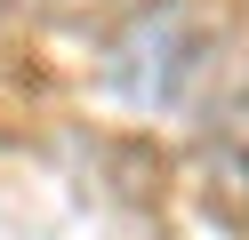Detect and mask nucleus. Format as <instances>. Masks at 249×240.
<instances>
[{
  "label": "nucleus",
  "instance_id": "f257e3e1",
  "mask_svg": "<svg viewBox=\"0 0 249 240\" xmlns=\"http://www.w3.org/2000/svg\"><path fill=\"white\" fill-rule=\"evenodd\" d=\"M209 56H217V32H209V16H201L193 0H145V8L113 32L105 72H113V88L129 96V104L177 112L185 96L201 88Z\"/></svg>",
  "mask_w": 249,
  "mask_h": 240
},
{
  "label": "nucleus",
  "instance_id": "f03ea898",
  "mask_svg": "<svg viewBox=\"0 0 249 240\" xmlns=\"http://www.w3.org/2000/svg\"><path fill=\"white\" fill-rule=\"evenodd\" d=\"M209 200H225L233 216H249V96H233L217 136H209Z\"/></svg>",
  "mask_w": 249,
  "mask_h": 240
},
{
  "label": "nucleus",
  "instance_id": "7ed1b4c3",
  "mask_svg": "<svg viewBox=\"0 0 249 240\" xmlns=\"http://www.w3.org/2000/svg\"><path fill=\"white\" fill-rule=\"evenodd\" d=\"M49 8H105V0H49Z\"/></svg>",
  "mask_w": 249,
  "mask_h": 240
}]
</instances>
